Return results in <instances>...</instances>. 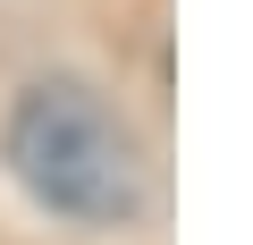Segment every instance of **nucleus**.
<instances>
[{
    "label": "nucleus",
    "mask_w": 253,
    "mask_h": 245,
    "mask_svg": "<svg viewBox=\"0 0 253 245\" xmlns=\"http://www.w3.org/2000/svg\"><path fill=\"white\" fill-rule=\"evenodd\" d=\"M9 161H17V178H26L34 203H51L59 220H84V228H118L144 203V161H135L126 118L93 85H68V76L34 85L17 101Z\"/></svg>",
    "instance_id": "1"
}]
</instances>
